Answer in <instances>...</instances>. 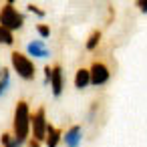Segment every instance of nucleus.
<instances>
[{
    "instance_id": "2",
    "label": "nucleus",
    "mask_w": 147,
    "mask_h": 147,
    "mask_svg": "<svg viewBox=\"0 0 147 147\" xmlns=\"http://www.w3.org/2000/svg\"><path fill=\"white\" fill-rule=\"evenodd\" d=\"M22 22H24V16L14 8V4H12V2H8L2 10H0V26L6 28L8 32H10V30L20 28V26H22Z\"/></svg>"
},
{
    "instance_id": "19",
    "label": "nucleus",
    "mask_w": 147,
    "mask_h": 147,
    "mask_svg": "<svg viewBox=\"0 0 147 147\" xmlns=\"http://www.w3.org/2000/svg\"><path fill=\"white\" fill-rule=\"evenodd\" d=\"M30 147H38V141H34V139H32V141H30Z\"/></svg>"
},
{
    "instance_id": "11",
    "label": "nucleus",
    "mask_w": 147,
    "mask_h": 147,
    "mask_svg": "<svg viewBox=\"0 0 147 147\" xmlns=\"http://www.w3.org/2000/svg\"><path fill=\"white\" fill-rule=\"evenodd\" d=\"M8 85H10V73H8V69H0V97L4 95V91L8 89Z\"/></svg>"
},
{
    "instance_id": "8",
    "label": "nucleus",
    "mask_w": 147,
    "mask_h": 147,
    "mask_svg": "<svg viewBox=\"0 0 147 147\" xmlns=\"http://www.w3.org/2000/svg\"><path fill=\"white\" fill-rule=\"evenodd\" d=\"M26 51H28L32 57H47V55H51L49 49H47V45H45L42 40H32V42H28Z\"/></svg>"
},
{
    "instance_id": "1",
    "label": "nucleus",
    "mask_w": 147,
    "mask_h": 147,
    "mask_svg": "<svg viewBox=\"0 0 147 147\" xmlns=\"http://www.w3.org/2000/svg\"><path fill=\"white\" fill-rule=\"evenodd\" d=\"M28 127H30V113L26 101H18L16 111H14V137L22 143L28 137Z\"/></svg>"
},
{
    "instance_id": "14",
    "label": "nucleus",
    "mask_w": 147,
    "mask_h": 147,
    "mask_svg": "<svg viewBox=\"0 0 147 147\" xmlns=\"http://www.w3.org/2000/svg\"><path fill=\"white\" fill-rule=\"evenodd\" d=\"M12 34L6 30V28H2V26H0V42H2V45H12Z\"/></svg>"
},
{
    "instance_id": "5",
    "label": "nucleus",
    "mask_w": 147,
    "mask_h": 147,
    "mask_svg": "<svg viewBox=\"0 0 147 147\" xmlns=\"http://www.w3.org/2000/svg\"><path fill=\"white\" fill-rule=\"evenodd\" d=\"M89 75H91V83L93 85H105L109 81V77H111L107 65H103V63H93Z\"/></svg>"
},
{
    "instance_id": "7",
    "label": "nucleus",
    "mask_w": 147,
    "mask_h": 147,
    "mask_svg": "<svg viewBox=\"0 0 147 147\" xmlns=\"http://www.w3.org/2000/svg\"><path fill=\"white\" fill-rule=\"evenodd\" d=\"M51 87H53V93L55 97H59L63 93V69L57 65L53 67V77H51Z\"/></svg>"
},
{
    "instance_id": "13",
    "label": "nucleus",
    "mask_w": 147,
    "mask_h": 147,
    "mask_svg": "<svg viewBox=\"0 0 147 147\" xmlns=\"http://www.w3.org/2000/svg\"><path fill=\"white\" fill-rule=\"evenodd\" d=\"M2 143H4V147H20V141L16 137H10V133L2 135Z\"/></svg>"
},
{
    "instance_id": "18",
    "label": "nucleus",
    "mask_w": 147,
    "mask_h": 147,
    "mask_svg": "<svg viewBox=\"0 0 147 147\" xmlns=\"http://www.w3.org/2000/svg\"><path fill=\"white\" fill-rule=\"evenodd\" d=\"M137 6H139V10H141V12H147V0H139Z\"/></svg>"
},
{
    "instance_id": "4",
    "label": "nucleus",
    "mask_w": 147,
    "mask_h": 147,
    "mask_svg": "<svg viewBox=\"0 0 147 147\" xmlns=\"http://www.w3.org/2000/svg\"><path fill=\"white\" fill-rule=\"evenodd\" d=\"M30 123H32V135H34V141H42L47 137V119H45V109L40 107L32 117H30Z\"/></svg>"
},
{
    "instance_id": "3",
    "label": "nucleus",
    "mask_w": 147,
    "mask_h": 147,
    "mask_svg": "<svg viewBox=\"0 0 147 147\" xmlns=\"http://www.w3.org/2000/svg\"><path fill=\"white\" fill-rule=\"evenodd\" d=\"M10 61H12V67H14L16 75H20L22 79H34V65H32L30 59H26L20 53H12Z\"/></svg>"
},
{
    "instance_id": "9",
    "label": "nucleus",
    "mask_w": 147,
    "mask_h": 147,
    "mask_svg": "<svg viewBox=\"0 0 147 147\" xmlns=\"http://www.w3.org/2000/svg\"><path fill=\"white\" fill-rule=\"evenodd\" d=\"M61 135H63V133H61L59 129H55L53 125H47V137H45V139H47V145H49V147H57L59 141H61Z\"/></svg>"
},
{
    "instance_id": "12",
    "label": "nucleus",
    "mask_w": 147,
    "mask_h": 147,
    "mask_svg": "<svg viewBox=\"0 0 147 147\" xmlns=\"http://www.w3.org/2000/svg\"><path fill=\"white\" fill-rule=\"evenodd\" d=\"M99 40H101V32H99V30H93L91 36H89V40H87V49H89V51H95L97 45H99Z\"/></svg>"
},
{
    "instance_id": "17",
    "label": "nucleus",
    "mask_w": 147,
    "mask_h": 147,
    "mask_svg": "<svg viewBox=\"0 0 147 147\" xmlns=\"http://www.w3.org/2000/svg\"><path fill=\"white\" fill-rule=\"evenodd\" d=\"M51 77H53V69L51 67H45V83L47 85L51 83Z\"/></svg>"
},
{
    "instance_id": "15",
    "label": "nucleus",
    "mask_w": 147,
    "mask_h": 147,
    "mask_svg": "<svg viewBox=\"0 0 147 147\" xmlns=\"http://www.w3.org/2000/svg\"><path fill=\"white\" fill-rule=\"evenodd\" d=\"M36 30H38V34H40L42 38H49V36H51V28H49L47 24H38Z\"/></svg>"
},
{
    "instance_id": "10",
    "label": "nucleus",
    "mask_w": 147,
    "mask_h": 147,
    "mask_svg": "<svg viewBox=\"0 0 147 147\" xmlns=\"http://www.w3.org/2000/svg\"><path fill=\"white\" fill-rule=\"evenodd\" d=\"M89 83H91L89 71H87V69H79L77 75H75V87H77V89H85Z\"/></svg>"
},
{
    "instance_id": "16",
    "label": "nucleus",
    "mask_w": 147,
    "mask_h": 147,
    "mask_svg": "<svg viewBox=\"0 0 147 147\" xmlns=\"http://www.w3.org/2000/svg\"><path fill=\"white\" fill-rule=\"evenodd\" d=\"M28 10L30 12H34V14H38V16H45V10H40L38 6H34V4H28Z\"/></svg>"
},
{
    "instance_id": "6",
    "label": "nucleus",
    "mask_w": 147,
    "mask_h": 147,
    "mask_svg": "<svg viewBox=\"0 0 147 147\" xmlns=\"http://www.w3.org/2000/svg\"><path fill=\"white\" fill-rule=\"evenodd\" d=\"M81 139H83V129L79 125H73L67 133H65V143L69 147H79L81 145Z\"/></svg>"
}]
</instances>
